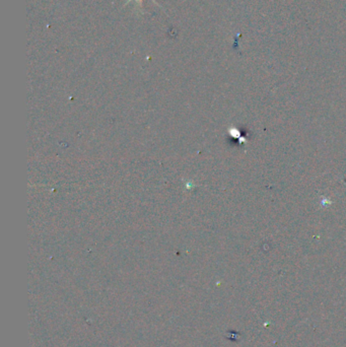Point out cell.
<instances>
[{
	"label": "cell",
	"mask_w": 346,
	"mask_h": 347,
	"mask_svg": "<svg viewBox=\"0 0 346 347\" xmlns=\"http://www.w3.org/2000/svg\"><path fill=\"white\" fill-rule=\"evenodd\" d=\"M131 1H132V0H127V2H126V4H125V5H127V4H128V3H130ZM136 1H137V4L139 5V7H142V0H136ZM151 1H152V2H154L156 5H158V6H159V4H158V3L155 1V0H151Z\"/></svg>",
	"instance_id": "1"
}]
</instances>
